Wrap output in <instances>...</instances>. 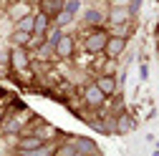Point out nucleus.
<instances>
[{
    "mask_svg": "<svg viewBox=\"0 0 159 156\" xmlns=\"http://www.w3.org/2000/svg\"><path fill=\"white\" fill-rule=\"evenodd\" d=\"M73 46H76V43H73V38L61 33V38H58L56 46H53V53H56L58 58H63V61H66V58H71V55H73Z\"/></svg>",
    "mask_w": 159,
    "mask_h": 156,
    "instance_id": "nucleus-5",
    "label": "nucleus"
},
{
    "mask_svg": "<svg viewBox=\"0 0 159 156\" xmlns=\"http://www.w3.org/2000/svg\"><path fill=\"white\" fill-rule=\"evenodd\" d=\"M126 20H129V10H126V8L111 10V23H114V25H121V23H126Z\"/></svg>",
    "mask_w": 159,
    "mask_h": 156,
    "instance_id": "nucleus-14",
    "label": "nucleus"
},
{
    "mask_svg": "<svg viewBox=\"0 0 159 156\" xmlns=\"http://www.w3.org/2000/svg\"><path fill=\"white\" fill-rule=\"evenodd\" d=\"M84 98H86V103H89V106L98 108V106H104L106 96L101 93V88H98L96 83H91V86H86V88H84Z\"/></svg>",
    "mask_w": 159,
    "mask_h": 156,
    "instance_id": "nucleus-6",
    "label": "nucleus"
},
{
    "mask_svg": "<svg viewBox=\"0 0 159 156\" xmlns=\"http://www.w3.org/2000/svg\"><path fill=\"white\" fill-rule=\"evenodd\" d=\"M56 156H76V146H73V141H71V144H63L61 149H56Z\"/></svg>",
    "mask_w": 159,
    "mask_h": 156,
    "instance_id": "nucleus-17",
    "label": "nucleus"
},
{
    "mask_svg": "<svg viewBox=\"0 0 159 156\" xmlns=\"http://www.w3.org/2000/svg\"><path fill=\"white\" fill-rule=\"evenodd\" d=\"M139 8H142V0H129V8L126 10H129V15H136Z\"/></svg>",
    "mask_w": 159,
    "mask_h": 156,
    "instance_id": "nucleus-19",
    "label": "nucleus"
},
{
    "mask_svg": "<svg viewBox=\"0 0 159 156\" xmlns=\"http://www.w3.org/2000/svg\"><path fill=\"white\" fill-rule=\"evenodd\" d=\"M114 126H116V131H119V133H129V131H134V126H136V124H134V119H131L129 113H121V116L116 119V124H114Z\"/></svg>",
    "mask_w": 159,
    "mask_h": 156,
    "instance_id": "nucleus-11",
    "label": "nucleus"
},
{
    "mask_svg": "<svg viewBox=\"0 0 159 156\" xmlns=\"http://www.w3.org/2000/svg\"><path fill=\"white\" fill-rule=\"evenodd\" d=\"M73 146H76V156H98V154H101V149L96 146V141L86 139V136H76Z\"/></svg>",
    "mask_w": 159,
    "mask_h": 156,
    "instance_id": "nucleus-2",
    "label": "nucleus"
},
{
    "mask_svg": "<svg viewBox=\"0 0 159 156\" xmlns=\"http://www.w3.org/2000/svg\"><path fill=\"white\" fill-rule=\"evenodd\" d=\"M48 28H51V18L43 10L33 15V35H43V33H48Z\"/></svg>",
    "mask_w": 159,
    "mask_h": 156,
    "instance_id": "nucleus-8",
    "label": "nucleus"
},
{
    "mask_svg": "<svg viewBox=\"0 0 159 156\" xmlns=\"http://www.w3.org/2000/svg\"><path fill=\"white\" fill-rule=\"evenodd\" d=\"M3 119H5V108H0V124H3Z\"/></svg>",
    "mask_w": 159,
    "mask_h": 156,
    "instance_id": "nucleus-20",
    "label": "nucleus"
},
{
    "mask_svg": "<svg viewBox=\"0 0 159 156\" xmlns=\"http://www.w3.org/2000/svg\"><path fill=\"white\" fill-rule=\"evenodd\" d=\"M63 3H66V0H43V3H41V10H43L48 18H56L58 13L63 10Z\"/></svg>",
    "mask_w": 159,
    "mask_h": 156,
    "instance_id": "nucleus-10",
    "label": "nucleus"
},
{
    "mask_svg": "<svg viewBox=\"0 0 159 156\" xmlns=\"http://www.w3.org/2000/svg\"><path fill=\"white\" fill-rule=\"evenodd\" d=\"M106 41H109V35H106V30H93V33H89L86 35V43H84V48H86V53H101L104 50V46H106Z\"/></svg>",
    "mask_w": 159,
    "mask_h": 156,
    "instance_id": "nucleus-1",
    "label": "nucleus"
},
{
    "mask_svg": "<svg viewBox=\"0 0 159 156\" xmlns=\"http://www.w3.org/2000/svg\"><path fill=\"white\" fill-rule=\"evenodd\" d=\"M38 146H43L41 136H23V139L18 141V154H33Z\"/></svg>",
    "mask_w": 159,
    "mask_h": 156,
    "instance_id": "nucleus-7",
    "label": "nucleus"
},
{
    "mask_svg": "<svg viewBox=\"0 0 159 156\" xmlns=\"http://www.w3.org/2000/svg\"><path fill=\"white\" fill-rule=\"evenodd\" d=\"M157 41H159V30H157Z\"/></svg>",
    "mask_w": 159,
    "mask_h": 156,
    "instance_id": "nucleus-21",
    "label": "nucleus"
},
{
    "mask_svg": "<svg viewBox=\"0 0 159 156\" xmlns=\"http://www.w3.org/2000/svg\"><path fill=\"white\" fill-rule=\"evenodd\" d=\"M96 86L101 88V93L109 98V96H114V93H116V78H114L111 73H106V76H101V78L96 81Z\"/></svg>",
    "mask_w": 159,
    "mask_h": 156,
    "instance_id": "nucleus-9",
    "label": "nucleus"
},
{
    "mask_svg": "<svg viewBox=\"0 0 159 156\" xmlns=\"http://www.w3.org/2000/svg\"><path fill=\"white\" fill-rule=\"evenodd\" d=\"M33 41V33H28V30H18L15 28V33H13V43L15 46H28Z\"/></svg>",
    "mask_w": 159,
    "mask_h": 156,
    "instance_id": "nucleus-13",
    "label": "nucleus"
},
{
    "mask_svg": "<svg viewBox=\"0 0 159 156\" xmlns=\"http://www.w3.org/2000/svg\"><path fill=\"white\" fill-rule=\"evenodd\" d=\"M18 30H28V33H33V15H23V18H18V25H15Z\"/></svg>",
    "mask_w": 159,
    "mask_h": 156,
    "instance_id": "nucleus-15",
    "label": "nucleus"
},
{
    "mask_svg": "<svg viewBox=\"0 0 159 156\" xmlns=\"http://www.w3.org/2000/svg\"><path fill=\"white\" fill-rule=\"evenodd\" d=\"M63 10L71 13V15H76L78 10H81V0H66V3H63Z\"/></svg>",
    "mask_w": 159,
    "mask_h": 156,
    "instance_id": "nucleus-18",
    "label": "nucleus"
},
{
    "mask_svg": "<svg viewBox=\"0 0 159 156\" xmlns=\"http://www.w3.org/2000/svg\"><path fill=\"white\" fill-rule=\"evenodd\" d=\"M101 20H104V13L96 10V8H91V10L84 13V23H86V25H98Z\"/></svg>",
    "mask_w": 159,
    "mask_h": 156,
    "instance_id": "nucleus-12",
    "label": "nucleus"
},
{
    "mask_svg": "<svg viewBox=\"0 0 159 156\" xmlns=\"http://www.w3.org/2000/svg\"><path fill=\"white\" fill-rule=\"evenodd\" d=\"M8 58H10V66H13L15 71H28V66H30V61H28V50H25L23 46H13Z\"/></svg>",
    "mask_w": 159,
    "mask_h": 156,
    "instance_id": "nucleus-3",
    "label": "nucleus"
},
{
    "mask_svg": "<svg viewBox=\"0 0 159 156\" xmlns=\"http://www.w3.org/2000/svg\"><path fill=\"white\" fill-rule=\"evenodd\" d=\"M124 50H126V38L124 35H109V41L104 46V53L109 58H119Z\"/></svg>",
    "mask_w": 159,
    "mask_h": 156,
    "instance_id": "nucleus-4",
    "label": "nucleus"
},
{
    "mask_svg": "<svg viewBox=\"0 0 159 156\" xmlns=\"http://www.w3.org/2000/svg\"><path fill=\"white\" fill-rule=\"evenodd\" d=\"M71 20H73V15L66 13V10H61V13L56 15V25H53V28H61V25H66V23H71Z\"/></svg>",
    "mask_w": 159,
    "mask_h": 156,
    "instance_id": "nucleus-16",
    "label": "nucleus"
}]
</instances>
